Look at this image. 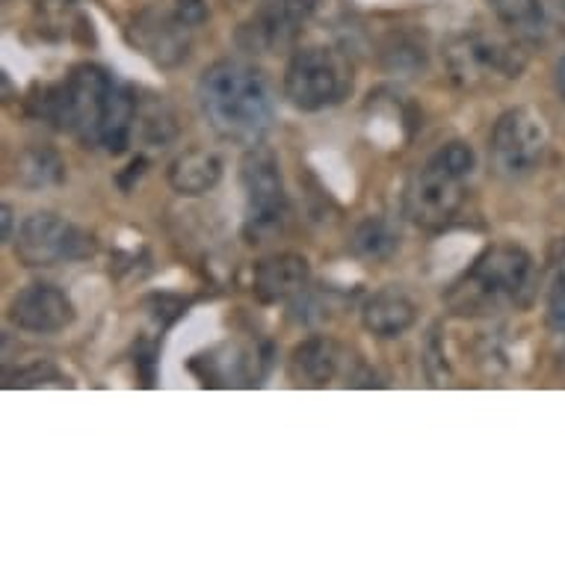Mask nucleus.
<instances>
[{
  "label": "nucleus",
  "mask_w": 565,
  "mask_h": 565,
  "mask_svg": "<svg viewBox=\"0 0 565 565\" xmlns=\"http://www.w3.org/2000/svg\"><path fill=\"white\" fill-rule=\"evenodd\" d=\"M195 98L216 137L243 149L260 146L276 121V93L267 75L243 60H220L204 68Z\"/></svg>",
  "instance_id": "nucleus-1"
},
{
  "label": "nucleus",
  "mask_w": 565,
  "mask_h": 565,
  "mask_svg": "<svg viewBox=\"0 0 565 565\" xmlns=\"http://www.w3.org/2000/svg\"><path fill=\"white\" fill-rule=\"evenodd\" d=\"M533 255L519 243H494L447 288L456 317H494L524 306L533 290Z\"/></svg>",
  "instance_id": "nucleus-2"
},
{
  "label": "nucleus",
  "mask_w": 565,
  "mask_h": 565,
  "mask_svg": "<svg viewBox=\"0 0 565 565\" xmlns=\"http://www.w3.org/2000/svg\"><path fill=\"white\" fill-rule=\"evenodd\" d=\"M477 169V154L468 142H447L408 178L403 214L429 234L447 232L468 199V178Z\"/></svg>",
  "instance_id": "nucleus-3"
},
{
  "label": "nucleus",
  "mask_w": 565,
  "mask_h": 565,
  "mask_svg": "<svg viewBox=\"0 0 565 565\" xmlns=\"http://www.w3.org/2000/svg\"><path fill=\"white\" fill-rule=\"evenodd\" d=\"M113 84H116V77L107 68L95 63H81L68 72L63 84L42 86L39 98H30V104L39 119L54 125L56 130L75 134L84 146L95 149Z\"/></svg>",
  "instance_id": "nucleus-4"
},
{
  "label": "nucleus",
  "mask_w": 565,
  "mask_h": 565,
  "mask_svg": "<svg viewBox=\"0 0 565 565\" xmlns=\"http://www.w3.org/2000/svg\"><path fill=\"white\" fill-rule=\"evenodd\" d=\"M447 75L465 93H480L491 86L519 81L527 68V54L515 42L489 33H462L445 47Z\"/></svg>",
  "instance_id": "nucleus-5"
},
{
  "label": "nucleus",
  "mask_w": 565,
  "mask_h": 565,
  "mask_svg": "<svg viewBox=\"0 0 565 565\" xmlns=\"http://www.w3.org/2000/svg\"><path fill=\"white\" fill-rule=\"evenodd\" d=\"M281 89L299 113H323L352 93V65L334 47H299L288 60Z\"/></svg>",
  "instance_id": "nucleus-6"
},
{
  "label": "nucleus",
  "mask_w": 565,
  "mask_h": 565,
  "mask_svg": "<svg viewBox=\"0 0 565 565\" xmlns=\"http://www.w3.org/2000/svg\"><path fill=\"white\" fill-rule=\"evenodd\" d=\"M241 184L246 193L243 237L249 243H267L285 232L290 204L276 154L264 146H252L241 160Z\"/></svg>",
  "instance_id": "nucleus-7"
},
{
  "label": "nucleus",
  "mask_w": 565,
  "mask_h": 565,
  "mask_svg": "<svg viewBox=\"0 0 565 565\" xmlns=\"http://www.w3.org/2000/svg\"><path fill=\"white\" fill-rule=\"evenodd\" d=\"M547 121L533 107H512L501 113L489 137L491 167L501 178L519 181L536 172L547 151Z\"/></svg>",
  "instance_id": "nucleus-8"
},
{
  "label": "nucleus",
  "mask_w": 565,
  "mask_h": 565,
  "mask_svg": "<svg viewBox=\"0 0 565 565\" xmlns=\"http://www.w3.org/2000/svg\"><path fill=\"white\" fill-rule=\"evenodd\" d=\"M15 255L24 267H56L95 255V237L72 220L39 211L21 223L15 234Z\"/></svg>",
  "instance_id": "nucleus-9"
},
{
  "label": "nucleus",
  "mask_w": 565,
  "mask_h": 565,
  "mask_svg": "<svg viewBox=\"0 0 565 565\" xmlns=\"http://www.w3.org/2000/svg\"><path fill=\"white\" fill-rule=\"evenodd\" d=\"M193 24L181 19V12L172 7H146L134 15L128 28L130 45L139 54L149 56L151 63L160 68H175L190 56L193 47Z\"/></svg>",
  "instance_id": "nucleus-10"
},
{
  "label": "nucleus",
  "mask_w": 565,
  "mask_h": 565,
  "mask_svg": "<svg viewBox=\"0 0 565 565\" xmlns=\"http://www.w3.org/2000/svg\"><path fill=\"white\" fill-rule=\"evenodd\" d=\"M311 10L315 0H264L260 10L237 30V42L246 54H276L297 42Z\"/></svg>",
  "instance_id": "nucleus-11"
},
{
  "label": "nucleus",
  "mask_w": 565,
  "mask_h": 565,
  "mask_svg": "<svg viewBox=\"0 0 565 565\" xmlns=\"http://www.w3.org/2000/svg\"><path fill=\"white\" fill-rule=\"evenodd\" d=\"M10 320L21 332L56 334L75 323V302L65 290L47 281H33L21 288L10 302Z\"/></svg>",
  "instance_id": "nucleus-12"
},
{
  "label": "nucleus",
  "mask_w": 565,
  "mask_h": 565,
  "mask_svg": "<svg viewBox=\"0 0 565 565\" xmlns=\"http://www.w3.org/2000/svg\"><path fill=\"white\" fill-rule=\"evenodd\" d=\"M308 285H311V264L297 252H278L260 258L252 269V294L264 306L306 297Z\"/></svg>",
  "instance_id": "nucleus-13"
},
{
  "label": "nucleus",
  "mask_w": 565,
  "mask_h": 565,
  "mask_svg": "<svg viewBox=\"0 0 565 565\" xmlns=\"http://www.w3.org/2000/svg\"><path fill=\"white\" fill-rule=\"evenodd\" d=\"M343 350L326 334H315L308 341L297 343L290 352V380L306 388H323L334 382L343 371Z\"/></svg>",
  "instance_id": "nucleus-14"
},
{
  "label": "nucleus",
  "mask_w": 565,
  "mask_h": 565,
  "mask_svg": "<svg viewBox=\"0 0 565 565\" xmlns=\"http://www.w3.org/2000/svg\"><path fill=\"white\" fill-rule=\"evenodd\" d=\"M417 320L415 299L397 285L376 290L362 308L364 329L376 338H399L406 334Z\"/></svg>",
  "instance_id": "nucleus-15"
},
{
  "label": "nucleus",
  "mask_w": 565,
  "mask_h": 565,
  "mask_svg": "<svg viewBox=\"0 0 565 565\" xmlns=\"http://www.w3.org/2000/svg\"><path fill=\"white\" fill-rule=\"evenodd\" d=\"M169 186L178 195H207L223 181V158L214 149H186L167 169Z\"/></svg>",
  "instance_id": "nucleus-16"
},
{
  "label": "nucleus",
  "mask_w": 565,
  "mask_h": 565,
  "mask_svg": "<svg viewBox=\"0 0 565 565\" xmlns=\"http://www.w3.org/2000/svg\"><path fill=\"white\" fill-rule=\"evenodd\" d=\"M137 104L139 95L130 89L128 84H113L107 107H104L102 134H98V146L107 149L110 154H121L128 151L134 142V128H137Z\"/></svg>",
  "instance_id": "nucleus-17"
},
{
  "label": "nucleus",
  "mask_w": 565,
  "mask_h": 565,
  "mask_svg": "<svg viewBox=\"0 0 565 565\" xmlns=\"http://www.w3.org/2000/svg\"><path fill=\"white\" fill-rule=\"evenodd\" d=\"M175 121V110L169 107V102L163 95L139 98L134 139H139V142L149 146V149H167L169 142L178 137Z\"/></svg>",
  "instance_id": "nucleus-18"
},
{
  "label": "nucleus",
  "mask_w": 565,
  "mask_h": 565,
  "mask_svg": "<svg viewBox=\"0 0 565 565\" xmlns=\"http://www.w3.org/2000/svg\"><path fill=\"white\" fill-rule=\"evenodd\" d=\"M350 246L359 258L385 260L397 252L399 234L391 228L388 220H382V216H367V220H362V223L355 225Z\"/></svg>",
  "instance_id": "nucleus-19"
},
{
  "label": "nucleus",
  "mask_w": 565,
  "mask_h": 565,
  "mask_svg": "<svg viewBox=\"0 0 565 565\" xmlns=\"http://www.w3.org/2000/svg\"><path fill=\"white\" fill-rule=\"evenodd\" d=\"M19 181L30 190H42V186H56L65 181V163L54 149L47 146H33L19 158Z\"/></svg>",
  "instance_id": "nucleus-20"
},
{
  "label": "nucleus",
  "mask_w": 565,
  "mask_h": 565,
  "mask_svg": "<svg viewBox=\"0 0 565 565\" xmlns=\"http://www.w3.org/2000/svg\"><path fill=\"white\" fill-rule=\"evenodd\" d=\"M489 7L498 21L519 36H539L545 30L542 0H489Z\"/></svg>",
  "instance_id": "nucleus-21"
},
{
  "label": "nucleus",
  "mask_w": 565,
  "mask_h": 565,
  "mask_svg": "<svg viewBox=\"0 0 565 565\" xmlns=\"http://www.w3.org/2000/svg\"><path fill=\"white\" fill-rule=\"evenodd\" d=\"M382 63L388 65L391 72H412V68H424L427 63V51L417 42H408L406 36H394L385 42V51H382Z\"/></svg>",
  "instance_id": "nucleus-22"
},
{
  "label": "nucleus",
  "mask_w": 565,
  "mask_h": 565,
  "mask_svg": "<svg viewBox=\"0 0 565 565\" xmlns=\"http://www.w3.org/2000/svg\"><path fill=\"white\" fill-rule=\"evenodd\" d=\"M424 371H427L429 382L441 388V385H450V364H447L445 355V334H441V323H436L429 329L427 343H424Z\"/></svg>",
  "instance_id": "nucleus-23"
},
{
  "label": "nucleus",
  "mask_w": 565,
  "mask_h": 565,
  "mask_svg": "<svg viewBox=\"0 0 565 565\" xmlns=\"http://www.w3.org/2000/svg\"><path fill=\"white\" fill-rule=\"evenodd\" d=\"M47 380H63L60 371H56L51 362H33L28 364V367H19L15 373L7 371V385H10V388H15V385H19V388H30V385H42V382Z\"/></svg>",
  "instance_id": "nucleus-24"
},
{
  "label": "nucleus",
  "mask_w": 565,
  "mask_h": 565,
  "mask_svg": "<svg viewBox=\"0 0 565 565\" xmlns=\"http://www.w3.org/2000/svg\"><path fill=\"white\" fill-rule=\"evenodd\" d=\"M547 320L556 332H565V273H559L547 299Z\"/></svg>",
  "instance_id": "nucleus-25"
},
{
  "label": "nucleus",
  "mask_w": 565,
  "mask_h": 565,
  "mask_svg": "<svg viewBox=\"0 0 565 565\" xmlns=\"http://www.w3.org/2000/svg\"><path fill=\"white\" fill-rule=\"evenodd\" d=\"M75 3L77 0H39L36 12L47 21H63L65 15L72 12V7H75Z\"/></svg>",
  "instance_id": "nucleus-26"
},
{
  "label": "nucleus",
  "mask_w": 565,
  "mask_h": 565,
  "mask_svg": "<svg viewBox=\"0 0 565 565\" xmlns=\"http://www.w3.org/2000/svg\"><path fill=\"white\" fill-rule=\"evenodd\" d=\"M175 10L181 12V19L190 21L193 28H199V24L207 19V3H204V0H178Z\"/></svg>",
  "instance_id": "nucleus-27"
},
{
  "label": "nucleus",
  "mask_w": 565,
  "mask_h": 565,
  "mask_svg": "<svg viewBox=\"0 0 565 565\" xmlns=\"http://www.w3.org/2000/svg\"><path fill=\"white\" fill-rule=\"evenodd\" d=\"M12 223H15V214H12L10 204H3V243L15 241V232H12Z\"/></svg>",
  "instance_id": "nucleus-28"
},
{
  "label": "nucleus",
  "mask_w": 565,
  "mask_h": 565,
  "mask_svg": "<svg viewBox=\"0 0 565 565\" xmlns=\"http://www.w3.org/2000/svg\"><path fill=\"white\" fill-rule=\"evenodd\" d=\"M556 84H559V93H563L565 98V56L559 60V65H556Z\"/></svg>",
  "instance_id": "nucleus-29"
}]
</instances>
